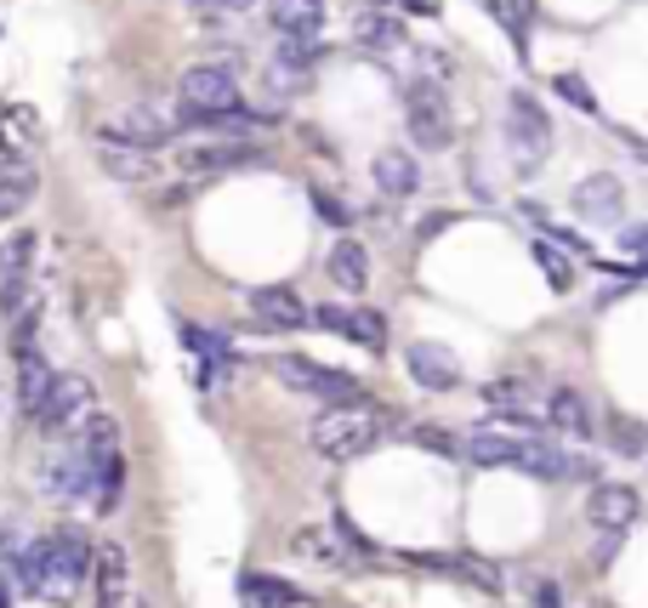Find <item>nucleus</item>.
<instances>
[{
  "label": "nucleus",
  "instance_id": "f257e3e1",
  "mask_svg": "<svg viewBox=\"0 0 648 608\" xmlns=\"http://www.w3.org/2000/svg\"><path fill=\"white\" fill-rule=\"evenodd\" d=\"M7 569L17 574V586L29 592V597L63 603L91 574V546H86L80 529H52V535H40V541H29L23 551H12Z\"/></svg>",
  "mask_w": 648,
  "mask_h": 608
},
{
  "label": "nucleus",
  "instance_id": "f03ea898",
  "mask_svg": "<svg viewBox=\"0 0 648 608\" xmlns=\"http://www.w3.org/2000/svg\"><path fill=\"white\" fill-rule=\"evenodd\" d=\"M382 410L376 404H331L324 415H313V426H308V438H313V449L324 455V461H359V455H370L382 444Z\"/></svg>",
  "mask_w": 648,
  "mask_h": 608
},
{
  "label": "nucleus",
  "instance_id": "7ed1b4c3",
  "mask_svg": "<svg viewBox=\"0 0 648 608\" xmlns=\"http://www.w3.org/2000/svg\"><path fill=\"white\" fill-rule=\"evenodd\" d=\"M177 97H183V109H177V120H171L177 132H183V125H194V120H205V114H228V109L245 103L234 69H222V63H194V69H183Z\"/></svg>",
  "mask_w": 648,
  "mask_h": 608
},
{
  "label": "nucleus",
  "instance_id": "20e7f679",
  "mask_svg": "<svg viewBox=\"0 0 648 608\" xmlns=\"http://www.w3.org/2000/svg\"><path fill=\"white\" fill-rule=\"evenodd\" d=\"M507 148L518 154V171L529 176L546 165V154H552V120H546V109L535 103L529 91H512L507 97Z\"/></svg>",
  "mask_w": 648,
  "mask_h": 608
},
{
  "label": "nucleus",
  "instance_id": "39448f33",
  "mask_svg": "<svg viewBox=\"0 0 648 608\" xmlns=\"http://www.w3.org/2000/svg\"><path fill=\"white\" fill-rule=\"evenodd\" d=\"M404 125H410V142L433 148V154H444V148L456 142V109L433 80H415L404 91Z\"/></svg>",
  "mask_w": 648,
  "mask_h": 608
},
{
  "label": "nucleus",
  "instance_id": "423d86ee",
  "mask_svg": "<svg viewBox=\"0 0 648 608\" xmlns=\"http://www.w3.org/2000/svg\"><path fill=\"white\" fill-rule=\"evenodd\" d=\"M91 410H97V393H91L86 375L52 370V382H46V393L35 404V426H40V433H74Z\"/></svg>",
  "mask_w": 648,
  "mask_h": 608
},
{
  "label": "nucleus",
  "instance_id": "0eeeda50",
  "mask_svg": "<svg viewBox=\"0 0 648 608\" xmlns=\"http://www.w3.org/2000/svg\"><path fill=\"white\" fill-rule=\"evenodd\" d=\"M35 257H40V234H29V227L0 239V313L7 319L35 301Z\"/></svg>",
  "mask_w": 648,
  "mask_h": 608
},
{
  "label": "nucleus",
  "instance_id": "6e6552de",
  "mask_svg": "<svg viewBox=\"0 0 648 608\" xmlns=\"http://www.w3.org/2000/svg\"><path fill=\"white\" fill-rule=\"evenodd\" d=\"M273 370H279L285 387L313 393V398H324V404H364V387H359L347 370L313 364V359H302V352H285V359H273Z\"/></svg>",
  "mask_w": 648,
  "mask_h": 608
},
{
  "label": "nucleus",
  "instance_id": "1a4fd4ad",
  "mask_svg": "<svg viewBox=\"0 0 648 608\" xmlns=\"http://www.w3.org/2000/svg\"><path fill=\"white\" fill-rule=\"evenodd\" d=\"M308 319L319 324V331L347 336V342H359L370 352L387 347V313H376V308H336V301H324V308H313Z\"/></svg>",
  "mask_w": 648,
  "mask_h": 608
},
{
  "label": "nucleus",
  "instance_id": "9d476101",
  "mask_svg": "<svg viewBox=\"0 0 648 608\" xmlns=\"http://www.w3.org/2000/svg\"><path fill=\"white\" fill-rule=\"evenodd\" d=\"M177 160H183V171H194V176H216V171H239V165H262L267 154H262L257 142H245V137H216V142L177 148Z\"/></svg>",
  "mask_w": 648,
  "mask_h": 608
},
{
  "label": "nucleus",
  "instance_id": "9b49d317",
  "mask_svg": "<svg viewBox=\"0 0 648 608\" xmlns=\"http://www.w3.org/2000/svg\"><path fill=\"white\" fill-rule=\"evenodd\" d=\"M245 301H251V313L262 319V331H308V301L296 296V285H257V290H245Z\"/></svg>",
  "mask_w": 648,
  "mask_h": 608
},
{
  "label": "nucleus",
  "instance_id": "f8f14e48",
  "mask_svg": "<svg viewBox=\"0 0 648 608\" xmlns=\"http://www.w3.org/2000/svg\"><path fill=\"white\" fill-rule=\"evenodd\" d=\"M404 364L415 375V387H427V393H456L461 387V359L444 342H410Z\"/></svg>",
  "mask_w": 648,
  "mask_h": 608
},
{
  "label": "nucleus",
  "instance_id": "ddd939ff",
  "mask_svg": "<svg viewBox=\"0 0 648 608\" xmlns=\"http://www.w3.org/2000/svg\"><path fill=\"white\" fill-rule=\"evenodd\" d=\"M569 206H575V216H586V222H620L626 216V188H620L614 171H597L569 194Z\"/></svg>",
  "mask_w": 648,
  "mask_h": 608
},
{
  "label": "nucleus",
  "instance_id": "4468645a",
  "mask_svg": "<svg viewBox=\"0 0 648 608\" xmlns=\"http://www.w3.org/2000/svg\"><path fill=\"white\" fill-rule=\"evenodd\" d=\"M103 137H120V142H132V148H148V154H160V148L177 137V125L160 120L154 109H126L120 120L103 125Z\"/></svg>",
  "mask_w": 648,
  "mask_h": 608
},
{
  "label": "nucleus",
  "instance_id": "2eb2a0df",
  "mask_svg": "<svg viewBox=\"0 0 648 608\" xmlns=\"http://www.w3.org/2000/svg\"><path fill=\"white\" fill-rule=\"evenodd\" d=\"M586 512H591V523L603 529V535H620V529H632V523H637L643 500H637V489H632V484H597Z\"/></svg>",
  "mask_w": 648,
  "mask_h": 608
},
{
  "label": "nucleus",
  "instance_id": "dca6fc26",
  "mask_svg": "<svg viewBox=\"0 0 648 608\" xmlns=\"http://www.w3.org/2000/svg\"><path fill=\"white\" fill-rule=\"evenodd\" d=\"M40 148V114L29 103L0 109V160H29Z\"/></svg>",
  "mask_w": 648,
  "mask_h": 608
},
{
  "label": "nucleus",
  "instance_id": "f3484780",
  "mask_svg": "<svg viewBox=\"0 0 648 608\" xmlns=\"http://www.w3.org/2000/svg\"><path fill=\"white\" fill-rule=\"evenodd\" d=\"M239 597L251 608H319L302 586H290V580H279V574H251V569L239 574Z\"/></svg>",
  "mask_w": 648,
  "mask_h": 608
},
{
  "label": "nucleus",
  "instance_id": "a211bd4d",
  "mask_svg": "<svg viewBox=\"0 0 648 608\" xmlns=\"http://www.w3.org/2000/svg\"><path fill=\"white\" fill-rule=\"evenodd\" d=\"M267 23L285 40H319L324 29V0H267Z\"/></svg>",
  "mask_w": 648,
  "mask_h": 608
},
{
  "label": "nucleus",
  "instance_id": "6ab92c4d",
  "mask_svg": "<svg viewBox=\"0 0 648 608\" xmlns=\"http://www.w3.org/2000/svg\"><path fill=\"white\" fill-rule=\"evenodd\" d=\"M35 194H40V176L29 160H0V222H12L35 206Z\"/></svg>",
  "mask_w": 648,
  "mask_h": 608
},
{
  "label": "nucleus",
  "instance_id": "aec40b11",
  "mask_svg": "<svg viewBox=\"0 0 648 608\" xmlns=\"http://www.w3.org/2000/svg\"><path fill=\"white\" fill-rule=\"evenodd\" d=\"M97 165L109 176H120V183H148V176H154V154L120 142V137H97Z\"/></svg>",
  "mask_w": 648,
  "mask_h": 608
},
{
  "label": "nucleus",
  "instance_id": "412c9836",
  "mask_svg": "<svg viewBox=\"0 0 648 608\" xmlns=\"http://www.w3.org/2000/svg\"><path fill=\"white\" fill-rule=\"evenodd\" d=\"M370 171H376V188H382L387 199H410V194H421V165L410 160V148H382Z\"/></svg>",
  "mask_w": 648,
  "mask_h": 608
},
{
  "label": "nucleus",
  "instance_id": "4be33fe9",
  "mask_svg": "<svg viewBox=\"0 0 648 608\" xmlns=\"http://www.w3.org/2000/svg\"><path fill=\"white\" fill-rule=\"evenodd\" d=\"M461 455L472 467H523L529 438H507V433H472V444H461Z\"/></svg>",
  "mask_w": 648,
  "mask_h": 608
},
{
  "label": "nucleus",
  "instance_id": "5701e85b",
  "mask_svg": "<svg viewBox=\"0 0 648 608\" xmlns=\"http://www.w3.org/2000/svg\"><path fill=\"white\" fill-rule=\"evenodd\" d=\"M324 268H331V278H336L347 296L370 290V257H364V245H359V239H347V234H341V239L331 245V262H324Z\"/></svg>",
  "mask_w": 648,
  "mask_h": 608
},
{
  "label": "nucleus",
  "instance_id": "b1692460",
  "mask_svg": "<svg viewBox=\"0 0 648 608\" xmlns=\"http://www.w3.org/2000/svg\"><path fill=\"white\" fill-rule=\"evenodd\" d=\"M12 352H17V398H23V410L35 415V404H40L46 382H52V364L40 359L35 342H23V347H12Z\"/></svg>",
  "mask_w": 648,
  "mask_h": 608
},
{
  "label": "nucleus",
  "instance_id": "393cba45",
  "mask_svg": "<svg viewBox=\"0 0 648 608\" xmlns=\"http://www.w3.org/2000/svg\"><path fill=\"white\" fill-rule=\"evenodd\" d=\"M552 426H558V433H575V438H591V404H586V393L552 387Z\"/></svg>",
  "mask_w": 648,
  "mask_h": 608
},
{
  "label": "nucleus",
  "instance_id": "a878e982",
  "mask_svg": "<svg viewBox=\"0 0 648 608\" xmlns=\"http://www.w3.org/2000/svg\"><path fill=\"white\" fill-rule=\"evenodd\" d=\"M290 546L302 551L308 563H319V569H341L347 563V546L336 541V529H296Z\"/></svg>",
  "mask_w": 648,
  "mask_h": 608
},
{
  "label": "nucleus",
  "instance_id": "bb28decb",
  "mask_svg": "<svg viewBox=\"0 0 648 608\" xmlns=\"http://www.w3.org/2000/svg\"><path fill=\"white\" fill-rule=\"evenodd\" d=\"M74 449H86V455H109L120 449V421L109 410H91L80 426H74Z\"/></svg>",
  "mask_w": 648,
  "mask_h": 608
},
{
  "label": "nucleus",
  "instance_id": "cd10ccee",
  "mask_svg": "<svg viewBox=\"0 0 648 608\" xmlns=\"http://www.w3.org/2000/svg\"><path fill=\"white\" fill-rule=\"evenodd\" d=\"M489 17L512 35V46H529V23H535V0H484Z\"/></svg>",
  "mask_w": 648,
  "mask_h": 608
},
{
  "label": "nucleus",
  "instance_id": "c85d7f7f",
  "mask_svg": "<svg viewBox=\"0 0 648 608\" xmlns=\"http://www.w3.org/2000/svg\"><path fill=\"white\" fill-rule=\"evenodd\" d=\"M353 35H359V46H376V52H387V46H404V23L387 17V12H359Z\"/></svg>",
  "mask_w": 648,
  "mask_h": 608
},
{
  "label": "nucleus",
  "instance_id": "c756f323",
  "mask_svg": "<svg viewBox=\"0 0 648 608\" xmlns=\"http://www.w3.org/2000/svg\"><path fill=\"white\" fill-rule=\"evenodd\" d=\"M529 250H535V262H540V273H546V285H552V290H569V285H575V262H569L552 239H535Z\"/></svg>",
  "mask_w": 648,
  "mask_h": 608
},
{
  "label": "nucleus",
  "instance_id": "7c9ffc66",
  "mask_svg": "<svg viewBox=\"0 0 648 608\" xmlns=\"http://www.w3.org/2000/svg\"><path fill=\"white\" fill-rule=\"evenodd\" d=\"M552 91L563 97L569 109H581V114H597V97H591V86L581 80V74H569V69H563L558 80H552Z\"/></svg>",
  "mask_w": 648,
  "mask_h": 608
},
{
  "label": "nucleus",
  "instance_id": "2f4dec72",
  "mask_svg": "<svg viewBox=\"0 0 648 608\" xmlns=\"http://www.w3.org/2000/svg\"><path fill=\"white\" fill-rule=\"evenodd\" d=\"M319 58H324L319 40H285L279 46V69H313Z\"/></svg>",
  "mask_w": 648,
  "mask_h": 608
},
{
  "label": "nucleus",
  "instance_id": "473e14b6",
  "mask_svg": "<svg viewBox=\"0 0 648 608\" xmlns=\"http://www.w3.org/2000/svg\"><path fill=\"white\" fill-rule=\"evenodd\" d=\"M331 529H336V541H341V546H353V551H364V557H376V541H370V535H364V529H359L353 518H347V512H336V518H331Z\"/></svg>",
  "mask_w": 648,
  "mask_h": 608
},
{
  "label": "nucleus",
  "instance_id": "72a5a7b5",
  "mask_svg": "<svg viewBox=\"0 0 648 608\" xmlns=\"http://www.w3.org/2000/svg\"><path fill=\"white\" fill-rule=\"evenodd\" d=\"M410 438H415L421 449H433V455H450V461L461 455V444H456L450 433H444V426H410Z\"/></svg>",
  "mask_w": 648,
  "mask_h": 608
},
{
  "label": "nucleus",
  "instance_id": "f704fd0d",
  "mask_svg": "<svg viewBox=\"0 0 648 608\" xmlns=\"http://www.w3.org/2000/svg\"><path fill=\"white\" fill-rule=\"evenodd\" d=\"M313 211H319L324 222H331V227H336V234H341V227H347V222H353V211H347V206H341V199H336V194H324V188H313Z\"/></svg>",
  "mask_w": 648,
  "mask_h": 608
},
{
  "label": "nucleus",
  "instance_id": "c9c22d12",
  "mask_svg": "<svg viewBox=\"0 0 648 608\" xmlns=\"http://www.w3.org/2000/svg\"><path fill=\"white\" fill-rule=\"evenodd\" d=\"M620 250H626V257H643V262H648V222H632L626 234H620Z\"/></svg>",
  "mask_w": 648,
  "mask_h": 608
},
{
  "label": "nucleus",
  "instance_id": "e433bc0d",
  "mask_svg": "<svg viewBox=\"0 0 648 608\" xmlns=\"http://www.w3.org/2000/svg\"><path fill=\"white\" fill-rule=\"evenodd\" d=\"M194 12H205V17H234V12H245L251 0H188Z\"/></svg>",
  "mask_w": 648,
  "mask_h": 608
},
{
  "label": "nucleus",
  "instance_id": "4c0bfd02",
  "mask_svg": "<svg viewBox=\"0 0 648 608\" xmlns=\"http://www.w3.org/2000/svg\"><path fill=\"white\" fill-rule=\"evenodd\" d=\"M609 438H614L620 449H637V444H643V433H637L632 421H614V426H609Z\"/></svg>",
  "mask_w": 648,
  "mask_h": 608
},
{
  "label": "nucleus",
  "instance_id": "58836bf2",
  "mask_svg": "<svg viewBox=\"0 0 648 608\" xmlns=\"http://www.w3.org/2000/svg\"><path fill=\"white\" fill-rule=\"evenodd\" d=\"M535 608H563V592L552 586V580H540V586H535Z\"/></svg>",
  "mask_w": 648,
  "mask_h": 608
},
{
  "label": "nucleus",
  "instance_id": "ea45409f",
  "mask_svg": "<svg viewBox=\"0 0 648 608\" xmlns=\"http://www.w3.org/2000/svg\"><path fill=\"white\" fill-rule=\"evenodd\" d=\"M518 393H523L518 382H495V387H484V398H489V404H507V398H518Z\"/></svg>",
  "mask_w": 648,
  "mask_h": 608
},
{
  "label": "nucleus",
  "instance_id": "a19ab883",
  "mask_svg": "<svg viewBox=\"0 0 648 608\" xmlns=\"http://www.w3.org/2000/svg\"><path fill=\"white\" fill-rule=\"evenodd\" d=\"M109 608H148V597H142L137 586H126V592H120V597H114Z\"/></svg>",
  "mask_w": 648,
  "mask_h": 608
},
{
  "label": "nucleus",
  "instance_id": "79ce46f5",
  "mask_svg": "<svg viewBox=\"0 0 648 608\" xmlns=\"http://www.w3.org/2000/svg\"><path fill=\"white\" fill-rule=\"evenodd\" d=\"M370 7H410V12H433L427 0H370Z\"/></svg>",
  "mask_w": 648,
  "mask_h": 608
},
{
  "label": "nucleus",
  "instance_id": "37998d69",
  "mask_svg": "<svg viewBox=\"0 0 648 608\" xmlns=\"http://www.w3.org/2000/svg\"><path fill=\"white\" fill-rule=\"evenodd\" d=\"M444 227H450V216H427V222H421V239H433V234H444Z\"/></svg>",
  "mask_w": 648,
  "mask_h": 608
}]
</instances>
